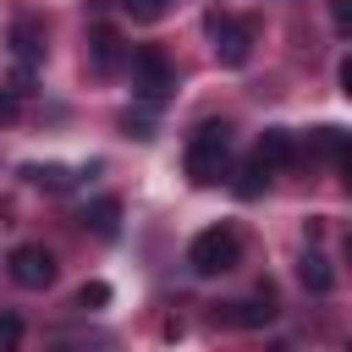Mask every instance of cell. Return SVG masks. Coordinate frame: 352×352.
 <instances>
[{"label":"cell","instance_id":"6da1fadb","mask_svg":"<svg viewBox=\"0 0 352 352\" xmlns=\"http://www.w3.org/2000/svg\"><path fill=\"white\" fill-rule=\"evenodd\" d=\"M226 154H231V126L226 121H204L192 138H187V176H192V187H214L220 176H226Z\"/></svg>","mask_w":352,"mask_h":352},{"label":"cell","instance_id":"7a4b0ae2","mask_svg":"<svg viewBox=\"0 0 352 352\" xmlns=\"http://www.w3.org/2000/svg\"><path fill=\"white\" fill-rule=\"evenodd\" d=\"M187 264H192V275H204V280L231 275V270L242 264V236H236V226H209V231H198V236L187 242Z\"/></svg>","mask_w":352,"mask_h":352},{"label":"cell","instance_id":"3957f363","mask_svg":"<svg viewBox=\"0 0 352 352\" xmlns=\"http://www.w3.org/2000/svg\"><path fill=\"white\" fill-rule=\"evenodd\" d=\"M132 88H138V99H143V104H165V99H170L176 72H170L165 50H154V44L132 50Z\"/></svg>","mask_w":352,"mask_h":352},{"label":"cell","instance_id":"277c9868","mask_svg":"<svg viewBox=\"0 0 352 352\" xmlns=\"http://www.w3.org/2000/svg\"><path fill=\"white\" fill-rule=\"evenodd\" d=\"M209 38H214V60H220V66H231V72L248 66V55H253V28H248V22L209 11Z\"/></svg>","mask_w":352,"mask_h":352},{"label":"cell","instance_id":"5b68a950","mask_svg":"<svg viewBox=\"0 0 352 352\" xmlns=\"http://www.w3.org/2000/svg\"><path fill=\"white\" fill-rule=\"evenodd\" d=\"M6 270H11V280H16L22 292H44V286L55 280V253L38 248V242H22V248H11Z\"/></svg>","mask_w":352,"mask_h":352},{"label":"cell","instance_id":"8992f818","mask_svg":"<svg viewBox=\"0 0 352 352\" xmlns=\"http://www.w3.org/2000/svg\"><path fill=\"white\" fill-rule=\"evenodd\" d=\"M121 60H126L121 33H116V28H94V33H88V66H94V72H116Z\"/></svg>","mask_w":352,"mask_h":352},{"label":"cell","instance_id":"52a82bcc","mask_svg":"<svg viewBox=\"0 0 352 352\" xmlns=\"http://www.w3.org/2000/svg\"><path fill=\"white\" fill-rule=\"evenodd\" d=\"M11 50H16L22 66H38L44 50H50V44H44V28H38L33 16H16V22H11Z\"/></svg>","mask_w":352,"mask_h":352},{"label":"cell","instance_id":"ba28073f","mask_svg":"<svg viewBox=\"0 0 352 352\" xmlns=\"http://www.w3.org/2000/svg\"><path fill=\"white\" fill-rule=\"evenodd\" d=\"M22 176H28L33 187H44V192H72V187H77V170H72V165H55V160L22 165Z\"/></svg>","mask_w":352,"mask_h":352},{"label":"cell","instance_id":"9c48e42d","mask_svg":"<svg viewBox=\"0 0 352 352\" xmlns=\"http://www.w3.org/2000/svg\"><path fill=\"white\" fill-rule=\"evenodd\" d=\"M82 226H88L94 236H104V242H110V236L121 231V198H94V204L82 209Z\"/></svg>","mask_w":352,"mask_h":352},{"label":"cell","instance_id":"30bf717a","mask_svg":"<svg viewBox=\"0 0 352 352\" xmlns=\"http://www.w3.org/2000/svg\"><path fill=\"white\" fill-rule=\"evenodd\" d=\"M308 154H319L330 165H346V132L341 126H314L308 132Z\"/></svg>","mask_w":352,"mask_h":352},{"label":"cell","instance_id":"8fae6325","mask_svg":"<svg viewBox=\"0 0 352 352\" xmlns=\"http://www.w3.org/2000/svg\"><path fill=\"white\" fill-rule=\"evenodd\" d=\"M297 275H302V286H308L314 297H324V292L336 286V275H330V258H324L319 248H308V253H302V264H297Z\"/></svg>","mask_w":352,"mask_h":352},{"label":"cell","instance_id":"7c38bea8","mask_svg":"<svg viewBox=\"0 0 352 352\" xmlns=\"http://www.w3.org/2000/svg\"><path fill=\"white\" fill-rule=\"evenodd\" d=\"M253 154H258L270 170H280V165L297 154V143H292V132H280V126H275V132H264V138H258V148H253Z\"/></svg>","mask_w":352,"mask_h":352},{"label":"cell","instance_id":"4fadbf2b","mask_svg":"<svg viewBox=\"0 0 352 352\" xmlns=\"http://www.w3.org/2000/svg\"><path fill=\"white\" fill-rule=\"evenodd\" d=\"M270 176H275V170H270V165H264V160L253 154V160H248V165L236 170V182H231V192H236V198H258V192L270 187Z\"/></svg>","mask_w":352,"mask_h":352},{"label":"cell","instance_id":"5bb4252c","mask_svg":"<svg viewBox=\"0 0 352 352\" xmlns=\"http://www.w3.org/2000/svg\"><path fill=\"white\" fill-rule=\"evenodd\" d=\"M231 324H242V330H258V324H270L275 319V302L270 297H248V302H231V314H226Z\"/></svg>","mask_w":352,"mask_h":352},{"label":"cell","instance_id":"9a60e30c","mask_svg":"<svg viewBox=\"0 0 352 352\" xmlns=\"http://www.w3.org/2000/svg\"><path fill=\"white\" fill-rule=\"evenodd\" d=\"M104 302H110V286L104 280H82L77 286V308H104Z\"/></svg>","mask_w":352,"mask_h":352},{"label":"cell","instance_id":"2e32d148","mask_svg":"<svg viewBox=\"0 0 352 352\" xmlns=\"http://www.w3.org/2000/svg\"><path fill=\"white\" fill-rule=\"evenodd\" d=\"M121 126H126V138H138V143H148V138H154V121H148L143 110H126V116H121Z\"/></svg>","mask_w":352,"mask_h":352},{"label":"cell","instance_id":"e0dca14e","mask_svg":"<svg viewBox=\"0 0 352 352\" xmlns=\"http://www.w3.org/2000/svg\"><path fill=\"white\" fill-rule=\"evenodd\" d=\"M165 6H170V0H126V11H132L138 22H160V16H165Z\"/></svg>","mask_w":352,"mask_h":352},{"label":"cell","instance_id":"ac0fdd59","mask_svg":"<svg viewBox=\"0 0 352 352\" xmlns=\"http://www.w3.org/2000/svg\"><path fill=\"white\" fill-rule=\"evenodd\" d=\"M330 22H336V33L346 38V33H352V0H330Z\"/></svg>","mask_w":352,"mask_h":352},{"label":"cell","instance_id":"d6986e66","mask_svg":"<svg viewBox=\"0 0 352 352\" xmlns=\"http://www.w3.org/2000/svg\"><path fill=\"white\" fill-rule=\"evenodd\" d=\"M16 341H22V319H16V314H0V352L16 346Z\"/></svg>","mask_w":352,"mask_h":352},{"label":"cell","instance_id":"ffe728a7","mask_svg":"<svg viewBox=\"0 0 352 352\" xmlns=\"http://www.w3.org/2000/svg\"><path fill=\"white\" fill-rule=\"evenodd\" d=\"M16 116H22V94L0 88V121H16Z\"/></svg>","mask_w":352,"mask_h":352}]
</instances>
